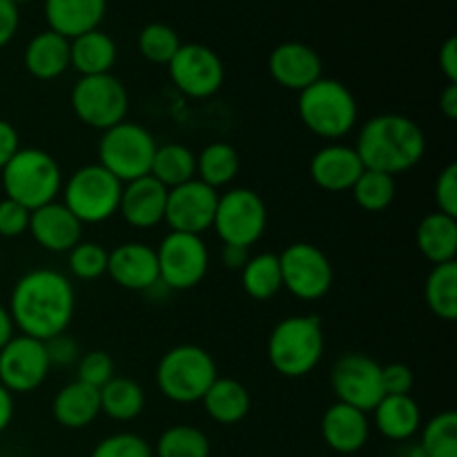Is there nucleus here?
Here are the masks:
<instances>
[{"mask_svg": "<svg viewBox=\"0 0 457 457\" xmlns=\"http://www.w3.org/2000/svg\"><path fill=\"white\" fill-rule=\"evenodd\" d=\"M7 311L22 335L47 342L67 333L74 320V286L62 272L36 268L13 284Z\"/></svg>", "mask_w": 457, "mask_h": 457, "instance_id": "nucleus-1", "label": "nucleus"}, {"mask_svg": "<svg viewBox=\"0 0 457 457\" xmlns=\"http://www.w3.org/2000/svg\"><path fill=\"white\" fill-rule=\"evenodd\" d=\"M355 152L364 170L395 174L409 172L427 154V134L404 114H378L366 120Z\"/></svg>", "mask_w": 457, "mask_h": 457, "instance_id": "nucleus-2", "label": "nucleus"}, {"mask_svg": "<svg viewBox=\"0 0 457 457\" xmlns=\"http://www.w3.org/2000/svg\"><path fill=\"white\" fill-rule=\"evenodd\" d=\"M326 351L320 317L293 315L281 320L268 337V360L279 375L306 378L320 366Z\"/></svg>", "mask_w": 457, "mask_h": 457, "instance_id": "nucleus-3", "label": "nucleus"}, {"mask_svg": "<svg viewBox=\"0 0 457 457\" xmlns=\"http://www.w3.org/2000/svg\"><path fill=\"white\" fill-rule=\"evenodd\" d=\"M0 172L4 199L25 205L29 212L56 201L62 190L61 165L40 147H21Z\"/></svg>", "mask_w": 457, "mask_h": 457, "instance_id": "nucleus-4", "label": "nucleus"}, {"mask_svg": "<svg viewBox=\"0 0 457 457\" xmlns=\"http://www.w3.org/2000/svg\"><path fill=\"white\" fill-rule=\"evenodd\" d=\"M297 112L302 123L315 137L335 141L346 137L355 128L360 105L346 85L321 76L320 80L299 92Z\"/></svg>", "mask_w": 457, "mask_h": 457, "instance_id": "nucleus-5", "label": "nucleus"}, {"mask_svg": "<svg viewBox=\"0 0 457 457\" xmlns=\"http://www.w3.org/2000/svg\"><path fill=\"white\" fill-rule=\"evenodd\" d=\"M217 378V364L212 355L195 344L170 348L156 366V386L161 395L177 404L201 402Z\"/></svg>", "mask_w": 457, "mask_h": 457, "instance_id": "nucleus-6", "label": "nucleus"}, {"mask_svg": "<svg viewBox=\"0 0 457 457\" xmlns=\"http://www.w3.org/2000/svg\"><path fill=\"white\" fill-rule=\"evenodd\" d=\"M62 205L80 223H105L119 212L123 183L103 165L92 163L76 170L62 186Z\"/></svg>", "mask_w": 457, "mask_h": 457, "instance_id": "nucleus-7", "label": "nucleus"}, {"mask_svg": "<svg viewBox=\"0 0 457 457\" xmlns=\"http://www.w3.org/2000/svg\"><path fill=\"white\" fill-rule=\"evenodd\" d=\"M156 141L150 129L132 120H120L103 132L98 141V165L120 183H129L150 174Z\"/></svg>", "mask_w": 457, "mask_h": 457, "instance_id": "nucleus-8", "label": "nucleus"}, {"mask_svg": "<svg viewBox=\"0 0 457 457\" xmlns=\"http://www.w3.org/2000/svg\"><path fill=\"white\" fill-rule=\"evenodd\" d=\"M70 101L76 119L101 132L125 120L129 107L128 89L114 74L80 76L71 87Z\"/></svg>", "mask_w": 457, "mask_h": 457, "instance_id": "nucleus-9", "label": "nucleus"}, {"mask_svg": "<svg viewBox=\"0 0 457 457\" xmlns=\"http://www.w3.org/2000/svg\"><path fill=\"white\" fill-rule=\"evenodd\" d=\"M268 226V208L250 187H235L219 195L212 230L228 245L250 248L263 237Z\"/></svg>", "mask_w": 457, "mask_h": 457, "instance_id": "nucleus-10", "label": "nucleus"}, {"mask_svg": "<svg viewBox=\"0 0 457 457\" xmlns=\"http://www.w3.org/2000/svg\"><path fill=\"white\" fill-rule=\"evenodd\" d=\"M281 268V284L302 302H317L333 288V263L321 248L308 241L286 245L277 254Z\"/></svg>", "mask_w": 457, "mask_h": 457, "instance_id": "nucleus-11", "label": "nucleus"}, {"mask_svg": "<svg viewBox=\"0 0 457 457\" xmlns=\"http://www.w3.org/2000/svg\"><path fill=\"white\" fill-rule=\"evenodd\" d=\"M159 281L170 290H190L205 279L210 254L204 239L186 232H170L156 248Z\"/></svg>", "mask_w": 457, "mask_h": 457, "instance_id": "nucleus-12", "label": "nucleus"}, {"mask_svg": "<svg viewBox=\"0 0 457 457\" xmlns=\"http://www.w3.org/2000/svg\"><path fill=\"white\" fill-rule=\"evenodd\" d=\"M330 386L337 402L370 413L384 397L382 366L364 353H346L335 361Z\"/></svg>", "mask_w": 457, "mask_h": 457, "instance_id": "nucleus-13", "label": "nucleus"}, {"mask_svg": "<svg viewBox=\"0 0 457 457\" xmlns=\"http://www.w3.org/2000/svg\"><path fill=\"white\" fill-rule=\"evenodd\" d=\"M168 71L174 87L190 98L214 96L226 80V67L219 54L201 43L181 45L168 62Z\"/></svg>", "mask_w": 457, "mask_h": 457, "instance_id": "nucleus-14", "label": "nucleus"}, {"mask_svg": "<svg viewBox=\"0 0 457 457\" xmlns=\"http://www.w3.org/2000/svg\"><path fill=\"white\" fill-rule=\"evenodd\" d=\"M49 360L45 342L27 335H13L0 348V384L9 393H34L49 375Z\"/></svg>", "mask_w": 457, "mask_h": 457, "instance_id": "nucleus-15", "label": "nucleus"}, {"mask_svg": "<svg viewBox=\"0 0 457 457\" xmlns=\"http://www.w3.org/2000/svg\"><path fill=\"white\" fill-rule=\"evenodd\" d=\"M217 204V190L205 186L199 179H192L183 186L168 190V205H165L163 221L172 228V232L201 237L205 230L212 228Z\"/></svg>", "mask_w": 457, "mask_h": 457, "instance_id": "nucleus-16", "label": "nucleus"}, {"mask_svg": "<svg viewBox=\"0 0 457 457\" xmlns=\"http://www.w3.org/2000/svg\"><path fill=\"white\" fill-rule=\"evenodd\" d=\"M107 275L120 288L134 290V293H150L161 284L156 248L141 244V241H128V244L116 245L107 254Z\"/></svg>", "mask_w": 457, "mask_h": 457, "instance_id": "nucleus-17", "label": "nucleus"}, {"mask_svg": "<svg viewBox=\"0 0 457 457\" xmlns=\"http://www.w3.org/2000/svg\"><path fill=\"white\" fill-rule=\"evenodd\" d=\"M268 71L281 87L290 89V92H302L308 85L321 79L324 65H321L320 54L311 45L288 40V43L277 45L270 52Z\"/></svg>", "mask_w": 457, "mask_h": 457, "instance_id": "nucleus-18", "label": "nucleus"}, {"mask_svg": "<svg viewBox=\"0 0 457 457\" xmlns=\"http://www.w3.org/2000/svg\"><path fill=\"white\" fill-rule=\"evenodd\" d=\"M29 232L40 248L49 253H70L83 241V223L62 204L52 201L38 210H31Z\"/></svg>", "mask_w": 457, "mask_h": 457, "instance_id": "nucleus-19", "label": "nucleus"}, {"mask_svg": "<svg viewBox=\"0 0 457 457\" xmlns=\"http://www.w3.org/2000/svg\"><path fill=\"white\" fill-rule=\"evenodd\" d=\"M168 187L161 186L154 177H141L137 181L123 183L119 212L132 228L150 230L165 219Z\"/></svg>", "mask_w": 457, "mask_h": 457, "instance_id": "nucleus-20", "label": "nucleus"}, {"mask_svg": "<svg viewBox=\"0 0 457 457\" xmlns=\"http://www.w3.org/2000/svg\"><path fill=\"white\" fill-rule=\"evenodd\" d=\"M364 172L355 147L330 143L311 159V179L326 192H348Z\"/></svg>", "mask_w": 457, "mask_h": 457, "instance_id": "nucleus-21", "label": "nucleus"}, {"mask_svg": "<svg viewBox=\"0 0 457 457\" xmlns=\"http://www.w3.org/2000/svg\"><path fill=\"white\" fill-rule=\"evenodd\" d=\"M370 422L369 413L355 409V406L335 402L326 409L321 418V437L335 453L353 455L361 451L369 442Z\"/></svg>", "mask_w": 457, "mask_h": 457, "instance_id": "nucleus-22", "label": "nucleus"}, {"mask_svg": "<svg viewBox=\"0 0 457 457\" xmlns=\"http://www.w3.org/2000/svg\"><path fill=\"white\" fill-rule=\"evenodd\" d=\"M107 12V0H45L49 29L71 40L98 29Z\"/></svg>", "mask_w": 457, "mask_h": 457, "instance_id": "nucleus-23", "label": "nucleus"}, {"mask_svg": "<svg viewBox=\"0 0 457 457\" xmlns=\"http://www.w3.org/2000/svg\"><path fill=\"white\" fill-rule=\"evenodd\" d=\"M52 415L62 428L79 431L89 427L101 415V393L83 382H71L56 393L52 402Z\"/></svg>", "mask_w": 457, "mask_h": 457, "instance_id": "nucleus-24", "label": "nucleus"}, {"mask_svg": "<svg viewBox=\"0 0 457 457\" xmlns=\"http://www.w3.org/2000/svg\"><path fill=\"white\" fill-rule=\"evenodd\" d=\"M370 413L386 440L406 442L422 428V411L411 395H384Z\"/></svg>", "mask_w": 457, "mask_h": 457, "instance_id": "nucleus-25", "label": "nucleus"}, {"mask_svg": "<svg viewBox=\"0 0 457 457\" xmlns=\"http://www.w3.org/2000/svg\"><path fill=\"white\" fill-rule=\"evenodd\" d=\"M70 67V40L47 29L36 34L25 47V70L38 80H54Z\"/></svg>", "mask_w": 457, "mask_h": 457, "instance_id": "nucleus-26", "label": "nucleus"}, {"mask_svg": "<svg viewBox=\"0 0 457 457\" xmlns=\"http://www.w3.org/2000/svg\"><path fill=\"white\" fill-rule=\"evenodd\" d=\"M119 49L114 38L101 29H92L70 40V67L80 76L112 74Z\"/></svg>", "mask_w": 457, "mask_h": 457, "instance_id": "nucleus-27", "label": "nucleus"}, {"mask_svg": "<svg viewBox=\"0 0 457 457\" xmlns=\"http://www.w3.org/2000/svg\"><path fill=\"white\" fill-rule=\"evenodd\" d=\"M415 244L424 259L440 266L457 257V219L442 212H431L418 223Z\"/></svg>", "mask_w": 457, "mask_h": 457, "instance_id": "nucleus-28", "label": "nucleus"}, {"mask_svg": "<svg viewBox=\"0 0 457 457\" xmlns=\"http://www.w3.org/2000/svg\"><path fill=\"white\" fill-rule=\"evenodd\" d=\"M201 404L210 420L223 424V427H230V424H239L250 413L253 400H250L248 388L241 382L232 378H217L212 386L205 391Z\"/></svg>", "mask_w": 457, "mask_h": 457, "instance_id": "nucleus-29", "label": "nucleus"}, {"mask_svg": "<svg viewBox=\"0 0 457 457\" xmlns=\"http://www.w3.org/2000/svg\"><path fill=\"white\" fill-rule=\"evenodd\" d=\"M150 177H154L168 190L183 186L196 179V154L183 143L156 145Z\"/></svg>", "mask_w": 457, "mask_h": 457, "instance_id": "nucleus-30", "label": "nucleus"}, {"mask_svg": "<svg viewBox=\"0 0 457 457\" xmlns=\"http://www.w3.org/2000/svg\"><path fill=\"white\" fill-rule=\"evenodd\" d=\"M98 393H101V413L116 422H132L145 409V391L141 384L129 378L114 375Z\"/></svg>", "mask_w": 457, "mask_h": 457, "instance_id": "nucleus-31", "label": "nucleus"}, {"mask_svg": "<svg viewBox=\"0 0 457 457\" xmlns=\"http://www.w3.org/2000/svg\"><path fill=\"white\" fill-rule=\"evenodd\" d=\"M241 286L245 295L257 302H268L275 297L284 284H281V268L279 257L275 253H262L248 259L241 268Z\"/></svg>", "mask_w": 457, "mask_h": 457, "instance_id": "nucleus-32", "label": "nucleus"}, {"mask_svg": "<svg viewBox=\"0 0 457 457\" xmlns=\"http://www.w3.org/2000/svg\"><path fill=\"white\" fill-rule=\"evenodd\" d=\"M241 170V159L237 150L228 143H210L196 156V179L210 187L228 186L237 179Z\"/></svg>", "mask_w": 457, "mask_h": 457, "instance_id": "nucleus-33", "label": "nucleus"}, {"mask_svg": "<svg viewBox=\"0 0 457 457\" xmlns=\"http://www.w3.org/2000/svg\"><path fill=\"white\" fill-rule=\"evenodd\" d=\"M427 303L436 317L445 321L457 320V262L433 266L427 277Z\"/></svg>", "mask_w": 457, "mask_h": 457, "instance_id": "nucleus-34", "label": "nucleus"}, {"mask_svg": "<svg viewBox=\"0 0 457 457\" xmlns=\"http://www.w3.org/2000/svg\"><path fill=\"white\" fill-rule=\"evenodd\" d=\"M353 199L366 212H382L395 201L397 186L395 177L375 170H364L361 177L357 179L355 186L351 187Z\"/></svg>", "mask_w": 457, "mask_h": 457, "instance_id": "nucleus-35", "label": "nucleus"}, {"mask_svg": "<svg viewBox=\"0 0 457 457\" xmlns=\"http://www.w3.org/2000/svg\"><path fill=\"white\" fill-rule=\"evenodd\" d=\"M156 457H210V440L201 428L177 424L161 433Z\"/></svg>", "mask_w": 457, "mask_h": 457, "instance_id": "nucleus-36", "label": "nucleus"}, {"mask_svg": "<svg viewBox=\"0 0 457 457\" xmlns=\"http://www.w3.org/2000/svg\"><path fill=\"white\" fill-rule=\"evenodd\" d=\"M424 457H457V413L445 411L424 424L422 445Z\"/></svg>", "mask_w": 457, "mask_h": 457, "instance_id": "nucleus-37", "label": "nucleus"}, {"mask_svg": "<svg viewBox=\"0 0 457 457\" xmlns=\"http://www.w3.org/2000/svg\"><path fill=\"white\" fill-rule=\"evenodd\" d=\"M181 45L177 31L165 22H150L138 34V52L154 65H168Z\"/></svg>", "mask_w": 457, "mask_h": 457, "instance_id": "nucleus-38", "label": "nucleus"}, {"mask_svg": "<svg viewBox=\"0 0 457 457\" xmlns=\"http://www.w3.org/2000/svg\"><path fill=\"white\" fill-rule=\"evenodd\" d=\"M107 254L110 253L101 244L80 241L70 250V257H67L71 275L80 281H94L107 275Z\"/></svg>", "mask_w": 457, "mask_h": 457, "instance_id": "nucleus-39", "label": "nucleus"}, {"mask_svg": "<svg viewBox=\"0 0 457 457\" xmlns=\"http://www.w3.org/2000/svg\"><path fill=\"white\" fill-rule=\"evenodd\" d=\"M89 457H154L150 442L137 433H114L94 446Z\"/></svg>", "mask_w": 457, "mask_h": 457, "instance_id": "nucleus-40", "label": "nucleus"}, {"mask_svg": "<svg viewBox=\"0 0 457 457\" xmlns=\"http://www.w3.org/2000/svg\"><path fill=\"white\" fill-rule=\"evenodd\" d=\"M76 366H79L76 369L79 378L76 379L87 384V386L98 388V391L114 378V360L107 351H87L79 357Z\"/></svg>", "mask_w": 457, "mask_h": 457, "instance_id": "nucleus-41", "label": "nucleus"}, {"mask_svg": "<svg viewBox=\"0 0 457 457\" xmlns=\"http://www.w3.org/2000/svg\"><path fill=\"white\" fill-rule=\"evenodd\" d=\"M31 212L25 205L12 199L0 201V237L4 239H18L29 230Z\"/></svg>", "mask_w": 457, "mask_h": 457, "instance_id": "nucleus-42", "label": "nucleus"}, {"mask_svg": "<svg viewBox=\"0 0 457 457\" xmlns=\"http://www.w3.org/2000/svg\"><path fill=\"white\" fill-rule=\"evenodd\" d=\"M437 212L457 219V165L449 163L436 181Z\"/></svg>", "mask_w": 457, "mask_h": 457, "instance_id": "nucleus-43", "label": "nucleus"}, {"mask_svg": "<svg viewBox=\"0 0 457 457\" xmlns=\"http://www.w3.org/2000/svg\"><path fill=\"white\" fill-rule=\"evenodd\" d=\"M45 351H47L49 366H71L79 361L80 348L79 342L74 337H70L67 333L56 335V337L47 339L45 342Z\"/></svg>", "mask_w": 457, "mask_h": 457, "instance_id": "nucleus-44", "label": "nucleus"}, {"mask_svg": "<svg viewBox=\"0 0 457 457\" xmlns=\"http://www.w3.org/2000/svg\"><path fill=\"white\" fill-rule=\"evenodd\" d=\"M413 370L406 364H388L382 366V386L384 395H411L413 391Z\"/></svg>", "mask_w": 457, "mask_h": 457, "instance_id": "nucleus-45", "label": "nucleus"}, {"mask_svg": "<svg viewBox=\"0 0 457 457\" xmlns=\"http://www.w3.org/2000/svg\"><path fill=\"white\" fill-rule=\"evenodd\" d=\"M18 25H21L18 4H13L12 0H0V49L12 43V38L18 31Z\"/></svg>", "mask_w": 457, "mask_h": 457, "instance_id": "nucleus-46", "label": "nucleus"}, {"mask_svg": "<svg viewBox=\"0 0 457 457\" xmlns=\"http://www.w3.org/2000/svg\"><path fill=\"white\" fill-rule=\"evenodd\" d=\"M21 150V137L9 120L0 119V170Z\"/></svg>", "mask_w": 457, "mask_h": 457, "instance_id": "nucleus-47", "label": "nucleus"}, {"mask_svg": "<svg viewBox=\"0 0 457 457\" xmlns=\"http://www.w3.org/2000/svg\"><path fill=\"white\" fill-rule=\"evenodd\" d=\"M440 70L442 74L446 76L449 83H457V38L451 36V38L445 40V45L440 47Z\"/></svg>", "mask_w": 457, "mask_h": 457, "instance_id": "nucleus-48", "label": "nucleus"}, {"mask_svg": "<svg viewBox=\"0 0 457 457\" xmlns=\"http://www.w3.org/2000/svg\"><path fill=\"white\" fill-rule=\"evenodd\" d=\"M250 254L248 248H241V245H228L223 244L221 248V263L228 270H241V268L248 263Z\"/></svg>", "mask_w": 457, "mask_h": 457, "instance_id": "nucleus-49", "label": "nucleus"}, {"mask_svg": "<svg viewBox=\"0 0 457 457\" xmlns=\"http://www.w3.org/2000/svg\"><path fill=\"white\" fill-rule=\"evenodd\" d=\"M440 110L449 120L457 119V83H449L440 94Z\"/></svg>", "mask_w": 457, "mask_h": 457, "instance_id": "nucleus-50", "label": "nucleus"}, {"mask_svg": "<svg viewBox=\"0 0 457 457\" xmlns=\"http://www.w3.org/2000/svg\"><path fill=\"white\" fill-rule=\"evenodd\" d=\"M13 420V395L0 384V433L9 428Z\"/></svg>", "mask_w": 457, "mask_h": 457, "instance_id": "nucleus-51", "label": "nucleus"}, {"mask_svg": "<svg viewBox=\"0 0 457 457\" xmlns=\"http://www.w3.org/2000/svg\"><path fill=\"white\" fill-rule=\"evenodd\" d=\"M13 328H16V326H13L12 315H9L7 308L0 303V348H3L4 344L13 337Z\"/></svg>", "mask_w": 457, "mask_h": 457, "instance_id": "nucleus-52", "label": "nucleus"}, {"mask_svg": "<svg viewBox=\"0 0 457 457\" xmlns=\"http://www.w3.org/2000/svg\"><path fill=\"white\" fill-rule=\"evenodd\" d=\"M13 4H22V3H29V0H12Z\"/></svg>", "mask_w": 457, "mask_h": 457, "instance_id": "nucleus-53", "label": "nucleus"}]
</instances>
